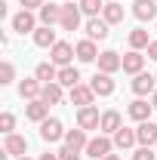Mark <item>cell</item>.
<instances>
[{"label":"cell","mask_w":157,"mask_h":160,"mask_svg":"<svg viewBox=\"0 0 157 160\" xmlns=\"http://www.w3.org/2000/svg\"><path fill=\"white\" fill-rule=\"evenodd\" d=\"M37 19H40V25H56V22H62V6H56V3H43L37 9Z\"/></svg>","instance_id":"obj_21"},{"label":"cell","mask_w":157,"mask_h":160,"mask_svg":"<svg viewBox=\"0 0 157 160\" xmlns=\"http://www.w3.org/2000/svg\"><path fill=\"white\" fill-rule=\"evenodd\" d=\"M142 68H145V56H142L139 49H129V52L123 56V71L136 77V74H142Z\"/></svg>","instance_id":"obj_22"},{"label":"cell","mask_w":157,"mask_h":160,"mask_svg":"<svg viewBox=\"0 0 157 160\" xmlns=\"http://www.w3.org/2000/svg\"><path fill=\"white\" fill-rule=\"evenodd\" d=\"M40 99L46 102V105H59L65 99V86H62L59 80L56 83H43V92H40Z\"/></svg>","instance_id":"obj_24"},{"label":"cell","mask_w":157,"mask_h":160,"mask_svg":"<svg viewBox=\"0 0 157 160\" xmlns=\"http://www.w3.org/2000/svg\"><path fill=\"white\" fill-rule=\"evenodd\" d=\"M89 86H93L96 96H111L114 92V80H111V74H105V71H96L93 80H89Z\"/></svg>","instance_id":"obj_15"},{"label":"cell","mask_w":157,"mask_h":160,"mask_svg":"<svg viewBox=\"0 0 157 160\" xmlns=\"http://www.w3.org/2000/svg\"><path fill=\"white\" fill-rule=\"evenodd\" d=\"M9 25H13V31H16V34H34V31L40 28V25H37V16H34L31 9H19V12L13 16Z\"/></svg>","instance_id":"obj_2"},{"label":"cell","mask_w":157,"mask_h":160,"mask_svg":"<svg viewBox=\"0 0 157 160\" xmlns=\"http://www.w3.org/2000/svg\"><path fill=\"white\" fill-rule=\"evenodd\" d=\"M13 129H16V114L3 111V114H0V132H3V136H9Z\"/></svg>","instance_id":"obj_32"},{"label":"cell","mask_w":157,"mask_h":160,"mask_svg":"<svg viewBox=\"0 0 157 160\" xmlns=\"http://www.w3.org/2000/svg\"><path fill=\"white\" fill-rule=\"evenodd\" d=\"M77 3H80V12H83V16H89V19H96L99 12L105 9V3H102V0H77Z\"/></svg>","instance_id":"obj_30"},{"label":"cell","mask_w":157,"mask_h":160,"mask_svg":"<svg viewBox=\"0 0 157 160\" xmlns=\"http://www.w3.org/2000/svg\"><path fill=\"white\" fill-rule=\"evenodd\" d=\"M56 154H59V160H80V151L68 148V145H62V148L56 151Z\"/></svg>","instance_id":"obj_33"},{"label":"cell","mask_w":157,"mask_h":160,"mask_svg":"<svg viewBox=\"0 0 157 160\" xmlns=\"http://www.w3.org/2000/svg\"><path fill=\"white\" fill-rule=\"evenodd\" d=\"M114 139V148H120V151H126V148H133V145H139L136 139V129H126V126H120L117 132L111 136Z\"/></svg>","instance_id":"obj_25"},{"label":"cell","mask_w":157,"mask_h":160,"mask_svg":"<svg viewBox=\"0 0 157 160\" xmlns=\"http://www.w3.org/2000/svg\"><path fill=\"white\" fill-rule=\"evenodd\" d=\"M154 89H157V77L154 74H145V71H142V74L133 77V92H136L139 99H142V96H151Z\"/></svg>","instance_id":"obj_12"},{"label":"cell","mask_w":157,"mask_h":160,"mask_svg":"<svg viewBox=\"0 0 157 160\" xmlns=\"http://www.w3.org/2000/svg\"><path fill=\"white\" fill-rule=\"evenodd\" d=\"M19 3H22V9H31V12H37L46 0H19Z\"/></svg>","instance_id":"obj_35"},{"label":"cell","mask_w":157,"mask_h":160,"mask_svg":"<svg viewBox=\"0 0 157 160\" xmlns=\"http://www.w3.org/2000/svg\"><path fill=\"white\" fill-rule=\"evenodd\" d=\"M99 123H102V114H99L96 105L77 108V126L80 129H99Z\"/></svg>","instance_id":"obj_8"},{"label":"cell","mask_w":157,"mask_h":160,"mask_svg":"<svg viewBox=\"0 0 157 160\" xmlns=\"http://www.w3.org/2000/svg\"><path fill=\"white\" fill-rule=\"evenodd\" d=\"M148 43H151V37H148V31L145 28H136V31H129V49H148Z\"/></svg>","instance_id":"obj_29"},{"label":"cell","mask_w":157,"mask_h":160,"mask_svg":"<svg viewBox=\"0 0 157 160\" xmlns=\"http://www.w3.org/2000/svg\"><path fill=\"white\" fill-rule=\"evenodd\" d=\"M111 151H114V139H111V136H105V132H99L96 139H89V145H86V157H93V160L108 157Z\"/></svg>","instance_id":"obj_1"},{"label":"cell","mask_w":157,"mask_h":160,"mask_svg":"<svg viewBox=\"0 0 157 160\" xmlns=\"http://www.w3.org/2000/svg\"><path fill=\"white\" fill-rule=\"evenodd\" d=\"M108 28H111V25H108L105 19H99V16L83 25V31H86V37H89V40H105V37H108Z\"/></svg>","instance_id":"obj_20"},{"label":"cell","mask_w":157,"mask_h":160,"mask_svg":"<svg viewBox=\"0 0 157 160\" xmlns=\"http://www.w3.org/2000/svg\"><path fill=\"white\" fill-rule=\"evenodd\" d=\"M25 117H28V120H34V123H43V120L49 117V105H46L43 99L28 102V105H25Z\"/></svg>","instance_id":"obj_16"},{"label":"cell","mask_w":157,"mask_h":160,"mask_svg":"<svg viewBox=\"0 0 157 160\" xmlns=\"http://www.w3.org/2000/svg\"><path fill=\"white\" fill-rule=\"evenodd\" d=\"M154 77H157V74H154Z\"/></svg>","instance_id":"obj_43"},{"label":"cell","mask_w":157,"mask_h":160,"mask_svg":"<svg viewBox=\"0 0 157 160\" xmlns=\"http://www.w3.org/2000/svg\"><path fill=\"white\" fill-rule=\"evenodd\" d=\"M16 160H31V157H28V154H25V157H16Z\"/></svg>","instance_id":"obj_40"},{"label":"cell","mask_w":157,"mask_h":160,"mask_svg":"<svg viewBox=\"0 0 157 160\" xmlns=\"http://www.w3.org/2000/svg\"><path fill=\"white\" fill-rule=\"evenodd\" d=\"M102 19L108 22V25H120V22H123V6H120V0H114V3H105V9H102Z\"/></svg>","instance_id":"obj_27"},{"label":"cell","mask_w":157,"mask_h":160,"mask_svg":"<svg viewBox=\"0 0 157 160\" xmlns=\"http://www.w3.org/2000/svg\"><path fill=\"white\" fill-rule=\"evenodd\" d=\"M59 83L65 86V89H74L80 83V71L74 68V65H68V68H59Z\"/></svg>","instance_id":"obj_28"},{"label":"cell","mask_w":157,"mask_h":160,"mask_svg":"<svg viewBox=\"0 0 157 160\" xmlns=\"http://www.w3.org/2000/svg\"><path fill=\"white\" fill-rule=\"evenodd\" d=\"M40 92H43V83H40L37 77H25L19 83V96L25 102H34V99H40Z\"/></svg>","instance_id":"obj_17"},{"label":"cell","mask_w":157,"mask_h":160,"mask_svg":"<svg viewBox=\"0 0 157 160\" xmlns=\"http://www.w3.org/2000/svg\"><path fill=\"white\" fill-rule=\"evenodd\" d=\"M3 154H6V157H25V154H28V139L19 136V132H9V136L3 139Z\"/></svg>","instance_id":"obj_5"},{"label":"cell","mask_w":157,"mask_h":160,"mask_svg":"<svg viewBox=\"0 0 157 160\" xmlns=\"http://www.w3.org/2000/svg\"><path fill=\"white\" fill-rule=\"evenodd\" d=\"M133 16L139 22H157V0H136L133 3Z\"/></svg>","instance_id":"obj_13"},{"label":"cell","mask_w":157,"mask_h":160,"mask_svg":"<svg viewBox=\"0 0 157 160\" xmlns=\"http://www.w3.org/2000/svg\"><path fill=\"white\" fill-rule=\"evenodd\" d=\"M80 22H83L80 3H65V6H62V22H59V25L65 28V31H77Z\"/></svg>","instance_id":"obj_6"},{"label":"cell","mask_w":157,"mask_h":160,"mask_svg":"<svg viewBox=\"0 0 157 160\" xmlns=\"http://www.w3.org/2000/svg\"><path fill=\"white\" fill-rule=\"evenodd\" d=\"M136 139H139V145H145V148L157 145V123H151V120L139 123V129H136Z\"/></svg>","instance_id":"obj_19"},{"label":"cell","mask_w":157,"mask_h":160,"mask_svg":"<svg viewBox=\"0 0 157 160\" xmlns=\"http://www.w3.org/2000/svg\"><path fill=\"white\" fill-rule=\"evenodd\" d=\"M34 37V46H40V49H53L56 43H59V37H56V31L49 28V25H40L37 31L31 34Z\"/></svg>","instance_id":"obj_14"},{"label":"cell","mask_w":157,"mask_h":160,"mask_svg":"<svg viewBox=\"0 0 157 160\" xmlns=\"http://www.w3.org/2000/svg\"><path fill=\"white\" fill-rule=\"evenodd\" d=\"M68 99H71V105H77V108H86V105H93L96 92H93L89 83H77L74 89H68Z\"/></svg>","instance_id":"obj_9"},{"label":"cell","mask_w":157,"mask_h":160,"mask_svg":"<svg viewBox=\"0 0 157 160\" xmlns=\"http://www.w3.org/2000/svg\"><path fill=\"white\" fill-rule=\"evenodd\" d=\"M40 160H59V154H53V151H46V154H40Z\"/></svg>","instance_id":"obj_37"},{"label":"cell","mask_w":157,"mask_h":160,"mask_svg":"<svg viewBox=\"0 0 157 160\" xmlns=\"http://www.w3.org/2000/svg\"><path fill=\"white\" fill-rule=\"evenodd\" d=\"M16 80V65L13 62H0V83L6 86V83H13Z\"/></svg>","instance_id":"obj_31"},{"label":"cell","mask_w":157,"mask_h":160,"mask_svg":"<svg viewBox=\"0 0 157 160\" xmlns=\"http://www.w3.org/2000/svg\"><path fill=\"white\" fill-rule=\"evenodd\" d=\"M65 145L68 148H74V151H86V145H89V139H86V129H68L65 132Z\"/></svg>","instance_id":"obj_26"},{"label":"cell","mask_w":157,"mask_h":160,"mask_svg":"<svg viewBox=\"0 0 157 160\" xmlns=\"http://www.w3.org/2000/svg\"><path fill=\"white\" fill-rule=\"evenodd\" d=\"M133 160H157V151H154V148H145V145H142L136 154H133Z\"/></svg>","instance_id":"obj_34"},{"label":"cell","mask_w":157,"mask_h":160,"mask_svg":"<svg viewBox=\"0 0 157 160\" xmlns=\"http://www.w3.org/2000/svg\"><path fill=\"white\" fill-rule=\"evenodd\" d=\"M65 3H74V0H65Z\"/></svg>","instance_id":"obj_41"},{"label":"cell","mask_w":157,"mask_h":160,"mask_svg":"<svg viewBox=\"0 0 157 160\" xmlns=\"http://www.w3.org/2000/svg\"><path fill=\"white\" fill-rule=\"evenodd\" d=\"M34 77L40 83H56L59 80V65H53V62H40L37 68H34Z\"/></svg>","instance_id":"obj_23"},{"label":"cell","mask_w":157,"mask_h":160,"mask_svg":"<svg viewBox=\"0 0 157 160\" xmlns=\"http://www.w3.org/2000/svg\"><path fill=\"white\" fill-rule=\"evenodd\" d=\"M96 62H99V71H105V74H114V71H120V68H123V56H120V52H114V49H105Z\"/></svg>","instance_id":"obj_11"},{"label":"cell","mask_w":157,"mask_h":160,"mask_svg":"<svg viewBox=\"0 0 157 160\" xmlns=\"http://www.w3.org/2000/svg\"><path fill=\"white\" fill-rule=\"evenodd\" d=\"M102 160H120V157H117V154H108V157H102Z\"/></svg>","instance_id":"obj_39"},{"label":"cell","mask_w":157,"mask_h":160,"mask_svg":"<svg viewBox=\"0 0 157 160\" xmlns=\"http://www.w3.org/2000/svg\"><path fill=\"white\" fill-rule=\"evenodd\" d=\"M154 31H157V22H154Z\"/></svg>","instance_id":"obj_42"},{"label":"cell","mask_w":157,"mask_h":160,"mask_svg":"<svg viewBox=\"0 0 157 160\" xmlns=\"http://www.w3.org/2000/svg\"><path fill=\"white\" fill-rule=\"evenodd\" d=\"M74 56H77V52H74V46H71L68 40H59V43L49 49V62L59 65V68H68V65L74 62Z\"/></svg>","instance_id":"obj_3"},{"label":"cell","mask_w":157,"mask_h":160,"mask_svg":"<svg viewBox=\"0 0 157 160\" xmlns=\"http://www.w3.org/2000/svg\"><path fill=\"white\" fill-rule=\"evenodd\" d=\"M151 105H154V111H157V89L151 92Z\"/></svg>","instance_id":"obj_38"},{"label":"cell","mask_w":157,"mask_h":160,"mask_svg":"<svg viewBox=\"0 0 157 160\" xmlns=\"http://www.w3.org/2000/svg\"><path fill=\"white\" fill-rule=\"evenodd\" d=\"M148 59L157 62V40H151V43H148Z\"/></svg>","instance_id":"obj_36"},{"label":"cell","mask_w":157,"mask_h":160,"mask_svg":"<svg viewBox=\"0 0 157 160\" xmlns=\"http://www.w3.org/2000/svg\"><path fill=\"white\" fill-rule=\"evenodd\" d=\"M120 126H123V117H120V111H114V108L102 111V123H99V132H105V136H114Z\"/></svg>","instance_id":"obj_10"},{"label":"cell","mask_w":157,"mask_h":160,"mask_svg":"<svg viewBox=\"0 0 157 160\" xmlns=\"http://www.w3.org/2000/svg\"><path fill=\"white\" fill-rule=\"evenodd\" d=\"M74 52H77V62H83V65H89V62H96L102 52H99V46H96V40H89V37H83L74 43Z\"/></svg>","instance_id":"obj_7"},{"label":"cell","mask_w":157,"mask_h":160,"mask_svg":"<svg viewBox=\"0 0 157 160\" xmlns=\"http://www.w3.org/2000/svg\"><path fill=\"white\" fill-rule=\"evenodd\" d=\"M151 111H154V105H148L145 99H136V102H129V108H126V114L136 120V123H145V120L151 117Z\"/></svg>","instance_id":"obj_18"},{"label":"cell","mask_w":157,"mask_h":160,"mask_svg":"<svg viewBox=\"0 0 157 160\" xmlns=\"http://www.w3.org/2000/svg\"><path fill=\"white\" fill-rule=\"evenodd\" d=\"M65 132H68V129L62 126L59 117H46L43 123H40V139H43V142H62Z\"/></svg>","instance_id":"obj_4"}]
</instances>
